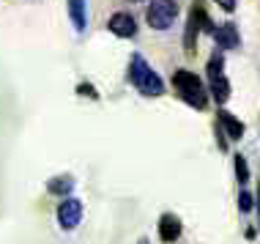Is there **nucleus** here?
I'll return each instance as SVG.
<instances>
[{"mask_svg":"<svg viewBox=\"0 0 260 244\" xmlns=\"http://www.w3.org/2000/svg\"><path fill=\"white\" fill-rule=\"evenodd\" d=\"M72 190H74V178L72 176H58V178L50 181V192L52 195H69Z\"/></svg>","mask_w":260,"mask_h":244,"instance_id":"ddd939ff","label":"nucleus"},{"mask_svg":"<svg viewBox=\"0 0 260 244\" xmlns=\"http://www.w3.org/2000/svg\"><path fill=\"white\" fill-rule=\"evenodd\" d=\"M238 208H241V211H249V208H252V195L249 192H241V198H238Z\"/></svg>","mask_w":260,"mask_h":244,"instance_id":"2eb2a0df","label":"nucleus"},{"mask_svg":"<svg viewBox=\"0 0 260 244\" xmlns=\"http://www.w3.org/2000/svg\"><path fill=\"white\" fill-rule=\"evenodd\" d=\"M129 80L143 96H161L165 94V82H161V77L148 66V60H145L143 55H132Z\"/></svg>","mask_w":260,"mask_h":244,"instance_id":"f257e3e1","label":"nucleus"},{"mask_svg":"<svg viewBox=\"0 0 260 244\" xmlns=\"http://www.w3.org/2000/svg\"><path fill=\"white\" fill-rule=\"evenodd\" d=\"M110 30L115 33V36H121V39H132L137 33V22H135L132 14L118 11V14H112V17H110Z\"/></svg>","mask_w":260,"mask_h":244,"instance_id":"423d86ee","label":"nucleus"},{"mask_svg":"<svg viewBox=\"0 0 260 244\" xmlns=\"http://www.w3.org/2000/svg\"><path fill=\"white\" fill-rule=\"evenodd\" d=\"M216 6H219V9H224V11H236V0H214Z\"/></svg>","mask_w":260,"mask_h":244,"instance_id":"f3484780","label":"nucleus"},{"mask_svg":"<svg viewBox=\"0 0 260 244\" xmlns=\"http://www.w3.org/2000/svg\"><path fill=\"white\" fill-rule=\"evenodd\" d=\"M175 17H178V3L175 0H151L148 11H145V19L153 30H167Z\"/></svg>","mask_w":260,"mask_h":244,"instance_id":"7ed1b4c3","label":"nucleus"},{"mask_svg":"<svg viewBox=\"0 0 260 244\" xmlns=\"http://www.w3.org/2000/svg\"><path fill=\"white\" fill-rule=\"evenodd\" d=\"M69 17H72L77 33L85 30V27H88V9H85V0H69Z\"/></svg>","mask_w":260,"mask_h":244,"instance_id":"9d476101","label":"nucleus"},{"mask_svg":"<svg viewBox=\"0 0 260 244\" xmlns=\"http://www.w3.org/2000/svg\"><path fill=\"white\" fill-rule=\"evenodd\" d=\"M192 17L198 19L200 30H206V33H214V30H216L214 22H211V17H208V11H206V6H203V0H194V6H192Z\"/></svg>","mask_w":260,"mask_h":244,"instance_id":"9b49d317","label":"nucleus"},{"mask_svg":"<svg viewBox=\"0 0 260 244\" xmlns=\"http://www.w3.org/2000/svg\"><path fill=\"white\" fill-rule=\"evenodd\" d=\"M236 176H238L241 184H247V181H249V165H247V159H244L241 154L236 157Z\"/></svg>","mask_w":260,"mask_h":244,"instance_id":"4468645a","label":"nucleus"},{"mask_svg":"<svg viewBox=\"0 0 260 244\" xmlns=\"http://www.w3.org/2000/svg\"><path fill=\"white\" fill-rule=\"evenodd\" d=\"M80 220H82V203L77 198H66L58 206V222L66 231H74V228L80 225Z\"/></svg>","mask_w":260,"mask_h":244,"instance_id":"39448f33","label":"nucleus"},{"mask_svg":"<svg viewBox=\"0 0 260 244\" xmlns=\"http://www.w3.org/2000/svg\"><path fill=\"white\" fill-rule=\"evenodd\" d=\"M208 82H211V94H214V99L219 104L230 99V82L222 72V55H214L208 60Z\"/></svg>","mask_w":260,"mask_h":244,"instance_id":"20e7f679","label":"nucleus"},{"mask_svg":"<svg viewBox=\"0 0 260 244\" xmlns=\"http://www.w3.org/2000/svg\"><path fill=\"white\" fill-rule=\"evenodd\" d=\"M198 33H200V25H198V19L189 14V22H186V39H184V47H186V52L192 55L194 52V44H198Z\"/></svg>","mask_w":260,"mask_h":244,"instance_id":"f8f14e48","label":"nucleus"},{"mask_svg":"<svg viewBox=\"0 0 260 244\" xmlns=\"http://www.w3.org/2000/svg\"><path fill=\"white\" fill-rule=\"evenodd\" d=\"M181 231H184V225H181V220L175 217V214H161V220H159V236H161V241H178V236Z\"/></svg>","mask_w":260,"mask_h":244,"instance_id":"6e6552de","label":"nucleus"},{"mask_svg":"<svg viewBox=\"0 0 260 244\" xmlns=\"http://www.w3.org/2000/svg\"><path fill=\"white\" fill-rule=\"evenodd\" d=\"M214 39H216V44H219L222 50H238V44H241V36H238V27H236L233 22L216 25Z\"/></svg>","mask_w":260,"mask_h":244,"instance_id":"0eeeda50","label":"nucleus"},{"mask_svg":"<svg viewBox=\"0 0 260 244\" xmlns=\"http://www.w3.org/2000/svg\"><path fill=\"white\" fill-rule=\"evenodd\" d=\"M219 124H222V129L228 132L230 140H241L244 132H247V129H244V124L238 121L233 113H228V110H219Z\"/></svg>","mask_w":260,"mask_h":244,"instance_id":"1a4fd4ad","label":"nucleus"},{"mask_svg":"<svg viewBox=\"0 0 260 244\" xmlns=\"http://www.w3.org/2000/svg\"><path fill=\"white\" fill-rule=\"evenodd\" d=\"M257 208H260V195H257Z\"/></svg>","mask_w":260,"mask_h":244,"instance_id":"a211bd4d","label":"nucleus"},{"mask_svg":"<svg viewBox=\"0 0 260 244\" xmlns=\"http://www.w3.org/2000/svg\"><path fill=\"white\" fill-rule=\"evenodd\" d=\"M173 85L178 90V96L184 99L186 104H192L194 110H203L208 104V96H206V85L203 80L198 77L194 72H186V69H178L173 74Z\"/></svg>","mask_w":260,"mask_h":244,"instance_id":"f03ea898","label":"nucleus"},{"mask_svg":"<svg viewBox=\"0 0 260 244\" xmlns=\"http://www.w3.org/2000/svg\"><path fill=\"white\" fill-rule=\"evenodd\" d=\"M80 94H82V96H88V99H96V96H99V94H96V88H93V85H88V82H82V85H80Z\"/></svg>","mask_w":260,"mask_h":244,"instance_id":"dca6fc26","label":"nucleus"}]
</instances>
